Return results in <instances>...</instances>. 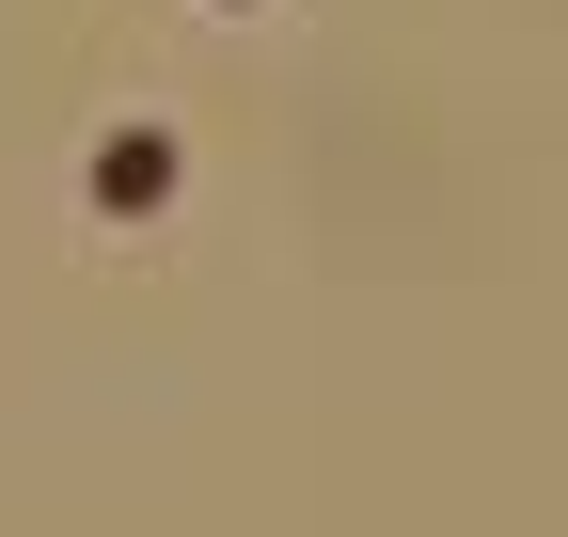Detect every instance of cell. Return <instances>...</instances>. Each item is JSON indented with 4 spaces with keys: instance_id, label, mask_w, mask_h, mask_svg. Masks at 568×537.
<instances>
[{
    "instance_id": "6da1fadb",
    "label": "cell",
    "mask_w": 568,
    "mask_h": 537,
    "mask_svg": "<svg viewBox=\"0 0 568 537\" xmlns=\"http://www.w3.org/2000/svg\"><path fill=\"white\" fill-rule=\"evenodd\" d=\"M174 174H190V159H174V126H111V143H95V206L142 222V206H174Z\"/></svg>"
}]
</instances>
